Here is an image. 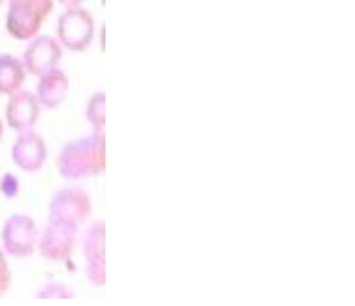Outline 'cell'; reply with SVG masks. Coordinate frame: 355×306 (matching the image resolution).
<instances>
[{"instance_id":"obj_16","label":"cell","mask_w":355,"mask_h":306,"mask_svg":"<svg viewBox=\"0 0 355 306\" xmlns=\"http://www.w3.org/2000/svg\"><path fill=\"white\" fill-rule=\"evenodd\" d=\"M11 287V270L6 259L4 250L0 248V296H4Z\"/></svg>"},{"instance_id":"obj_4","label":"cell","mask_w":355,"mask_h":306,"mask_svg":"<svg viewBox=\"0 0 355 306\" xmlns=\"http://www.w3.org/2000/svg\"><path fill=\"white\" fill-rule=\"evenodd\" d=\"M39 243V228L30 215H11L2 228V248L4 253L15 259L33 255Z\"/></svg>"},{"instance_id":"obj_17","label":"cell","mask_w":355,"mask_h":306,"mask_svg":"<svg viewBox=\"0 0 355 306\" xmlns=\"http://www.w3.org/2000/svg\"><path fill=\"white\" fill-rule=\"evenodd\" d=\"M64 8H75V6H83L84 0H57Z\"/></svg>"},{"instance_id":"obj_14","label":"cell","mask_w":355,"mask_h":306,"mask_svg":"<svg viewBox=\"0 0 355 306\" xmlns=\"http://www.w3.org/2000/svg\"><path fill=\"white\" fill-rule=\"evenodd\" d=\"M37 299H73L75 291L62 282H48L37 291Z\"/></svg>"},{"instance_id":"obj_13","label":"cell","mask_w":355,"mask_h":306,"mask_svg":"<svg viewBox=\"0 0 355 306\" xmlns=\"http://www.w3.org/2000/svg\"><path fill=\"white\" fill-rule=\"evenodd\" d=\"M86 119L95 131H104L106 126V95L103 92L93 93L86 106Z\"/></svg>"},{"instance_id":"obj_9","label":"cell","mask_w":355,"mask_h":306,"mask_svg":"<svg viewBox=\"0 0 355 306\" xmlns=\"http://www.w3.org/2000/svg\"><path fill=\"white\" fill-rule=\"evenodd\" d=\"M11 159L22 171L37 173L42 170L48 159V146L44 137L37 131H22L11 148Z\"/></svg>"},{"instance_id":"obj_18","label":"cell","mask_w":355,"mask_h":306,"mask_svg":"<svg viewBox=\"0 0 355 306\" xmlns=\"http://www.w3.org/2000/svg\"><path fill=\"white\" fill-rule=\"evenodd\" d=\"M0 139H2V121H0Z\"/></svg>"},{"instance_id":"obj_2","label":"cell","mask_w":355,"mask_h":306,"mask_svg":"<svg viewBox=\"0 0 355 306\" xmlns=\"http://www.w3.org/2000/svg\"><path fill=\"white\" fill-rule=\"evenodd\" d=\"M55 0H8L6 31L17 40H31L53 11Z\"/></svg>"},{"instance_id":"obj_12","label":"cell","mask_w":355,"mask_h":306,"mask_svg":"<svg viewBox=\"0 0 355 306\" xmlns=\"http://www.w3.org/2000/svg\"><path fill=\"white\" fill-rule=\"evenodd\" d=\"M26 77L28 73L20 58L10 53L0 55V95H13L22 90Z\"/></svg>"},{"instance_id":"obj_5","label":"cell","mask_w":355,"mask_h":306,"mask_svg":"<svg viewBox=\"0 0 355 306\" xmlns=\"http://www.w3.org/2000/svg\"><path fill=\"white\" fill-rule=\"evenodd\" d=\"M92 214V199L83 188H60L49 203V221L80 226Z\"/></svg>"},{"instance_id":"obj_11","label":"cell","mask_w":355,"mask_h":306,"mask_svg":"<svg viewBox=\"0 0 355 306\" xmlns=\"http://www.w3.org/2000/svg\"><path fill=\"white\" fill-rule=\"evenodd\" d=\"M69 92V78L62 69L55 68L51 71L44 73L42 77H39L37 83V99H39L40 106L48 108V110H55L59 108Z\"/></svg>"},{"instance_id":"obj_8","label":"cell","mask_w":355,"mask_h":306,"mask_svg":"<svg viewBox=\"0 0 355 306\" xmlns=\"http://www.w3.org/2000/svg\"><path fill=\"white\" fill-rule=\"evenodd\" d=\"M86 257V277L93 287L106 284V224L97 221L88 228L83 241Z\"/></svg>"},{"instance_id":"obj_10","label":"cell","mask_w":355,"mask_h":306,"mask_svg":"<svg viewBox=\"0 0 355 306\" xmlns=\"http://www.w3.org/2000/svg\"><path fill=\"white\" fill-rule=\"evenodd\" d=\"M40 110L42 106L33 92L19 90L10 95V101L6 104V122L11 130L19 131V133L30 131L39 121Z\"/></svg>"},{"instance_id":"obj_3","label":"cell","mask_w":355,"mask_h":306,"mask_svg":"<svg viewBox=\"0 0 355 306\" xmlns=\"http://www.w3.org/2000/svg\"><path fill=\"white\" fill-rule=\"evenodd\" d=\"M95 39V19L86 8H66L57 20V40L62 48L83 53Z\"/></svg>"},{"instance_id":"obj_6","label":"cell","mask_w":355,"mask_h":306,"mask_svg":"<svg viewBox=\"0 0 355 306\" xmlns=\"http://www.w3.org/2000/svg\"><path fill=\"white\" fill-rule=\"evenodd\" d=\"M78 226L62 223V221H49L46 228L39 235V253L46 261L62 262L71 257L77 239Z\"/></svg>"},{"instance_id":"obj_7","label":"cell","mask_w":355,"mask_h":306,"mask_svg":"<svg viewBox=\"0 0 355 306\" xmlns=\"http://www.w3.org/2000/svg\"><path fill=\"white\" fill-rule=\"evenodd\" d=\"M60 58H62V46L59 40L49 37V35H37L28 42L24 49V64L26 73L33 77H42L44 73L59 68Z\"/></svg>"},{"instance_id":"obj_1","label":"cell","mask_w":355,"mask_h":306,"mask_svg":"<svg viewBox=\"0 0 355 306\" xmlns=\"http://www.w3.org/2000/svg\"><path fill=\"white\" fill-rule=\"evenodd\" d=\"M106 170V133L93 130L62 146L57 155V171L64 179L78 180L95 177Z\"/></svg>"},{"instance_id":"obj_15","label":"cell","mask_w":355,"mask_h":306,"mask_svg":"<svg viewBox=\"0 0 355 306\" xmlns=\"http://www.w3.org/2000/svg\"><path fill=\"white\" fill-rule=\"evenodd\" d=\"M0 192L4 194L8 199H15L20 192V182L13 173H4L0 179Z\"/></svg>"},{"instance_id":"obj_19","label":"cell","mask_w":355,"mask_h":306,"mask_svg":"<svg viewBox=\"0 0 355 306\" xmlns=\"http://www.w3.org/2000/svg\"><path fill=\"white\" fill-rule=\"evenodd\" d=\"M2 2H4V0H0V4H2Z\"/></svg>"}]
</instances>
